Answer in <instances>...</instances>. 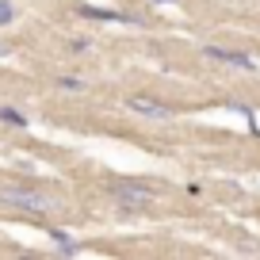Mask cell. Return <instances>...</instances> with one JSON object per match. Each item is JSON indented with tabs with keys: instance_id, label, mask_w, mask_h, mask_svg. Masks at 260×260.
<instances>
[{
	"instance_id": "cell-1",
	"label": "cell",
	"mask_w": 260,
	"mask_h": 260,
	"mask_svg": "<svg viewBox=\"0 0 260 260\" xmlns=\"http://www.w3.org/2000/svg\"><path fill=\"white\" fill-rule=\"evenodd\" d=\"M0 207H16V211H27V214H46V211H57V199H50L39 187L0 184Z\"/></svg>"
},
{
	"instance_id": "cell-2",
	"label": "cell",
	"mask_w": 260,
	"mask_h": 260,
	"mask_svg": "<svg viewBox=\"0 0 260 260\" xmlns=\"http://www.w3.org/2000/svg\"><path fill=\"white\" fill-rule=\"evenodd\" d=\"M111 195L122 203V211H146L153 203V187L149 184H134V180H115Z\"/></svg>"
},
{
	"instance_id": "cell-3",
	"label": "cell",
	"mask_w": 260,
	"mask_h": 260,
	"mask_svg": "<svg viewBox=\"0 0 260 260\" xmlns=\"http://www.w3.org/2000/svg\"><path fill=\"white\" fill-rule=\"evenodd\" d=\"M130 104V111H138V115H146V119H172V107L169 104H161L157 96H146V92H134V96L126 100Z\"/></svg>"
},
{
	"instance_id": "cell-4",
	"label": "cell",
	"mask_w": 260,
	"mask_h": 260,
	"mask_svg": "<svg viewBox=\"0 0 260 260\" xmlns=\"http://www.w3.org/2000/svg\"><path fill=\"white\" fill-rule=\"evenodd\" d=\"M203 54L211 57V61H222V65H237V69H252V65H256L249 54H237V50H222V46H207Z\"/></svg>"
},
{
	"instance_id": "cell-5",
	"label": "cell",
	"mask_w": 260,
	"mask_h": 260,
	"mask_svg": "<svg viewBox=\"0 0 260 260\" xmlns=\"http://www.w3.org/2000/svg\"><path fill=\"white\" fill-rule=\"evenodd\" d=\"M0 122H12V126H27V115L16 107H0Z\"/></svg>"
},
{
	"instance_id": "cell-6",
	"label": "cell",
	"mask_w": 260,
	"mask_h": 260,
	"mask_svg": "<svg viewBox=\"0 0 260 260\" xmlns=\"http://www.w3.org/2000/svg\"><path fill=\"white\" fill-rule=\"evenodd\" d=\"M50 237H54V241H57V245H61V249H65V252H77V245H73V241H69V234H65V230H54V234H50Z\"/></svg>"
},
{
	"instance_id": "cell-7",
	"label": "cell",
	"mask_w": 260,
	"mask_h": 260,
	"mask_svg": "<svg viewBox=\"0 0 260 260\" xmlns=\"http://www.w3.org/2000/svg\"><path fill=\"white\" fill-rule=\"evenodd\" d=\"M61 88L65 92H84V81L81 77H61Z\"/></svg>"
},
{
	"instance_id": "cell-8",
	"label": "cell",
	"mask_w": 260,
	"mask_h": 260,
	"mask_svg": "<svg viewBox=\"0 0 260 260\" xmlns=\"http://www.w3.org/2000/svg\"><path fill=\"white\" fill-rule=\"evenodd\" d=\"M0 54H4V42H0Z\"/></svg>"
}]
</instances>
